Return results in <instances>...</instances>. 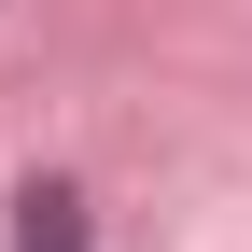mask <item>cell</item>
<instances>
[{"mask_svg": "<svg viewBox=\"0 0 252 252\" xmlns=\"http://www.w3.org/2000/svg\"><path fill=\"white\" fill-rule=\"evenodd\" d=\"M14 252H84V196L70 182H28L14 196Z\"/></svg>", "mask_w": 252, "mask_h": 252, "instance_id": "1", "label": "cell"}]
</instances>
